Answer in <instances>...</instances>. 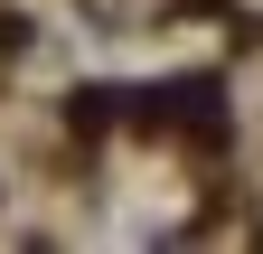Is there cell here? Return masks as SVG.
Returning a JSON list of instances; mask_svg holds the SVG:
<instances>
[{
    "label": "cell",
    "mask_w": 263,
    "mask_h": 254,
    "mask_svg": "<svg viewBox=\"0 0 263 254\" xmlns=\"http://www.w3.org/2000/svg\"><path fill=\"white\" fill-rule=\"evenodd\" d=\"M104 122H113V94L85 85V94H76V132H104Z\"/></svg>",
    "instance_id": "6da1fadb"
},
{
    "label": "cell",
    "mask_w": 263,
    "mask_h": 254,
    "mask_svg": "<svg viewBox=\"0 0 263 254\" xmlns=\"http://www.w3.org/2000/svg\"><path fill=\"white\" fill-rule=\"evenodd\" d=\"M28 47V19H0V57H19Z\"/></svg>",
    "instance_id": "7a4b0ae2"
}]
</instances>
